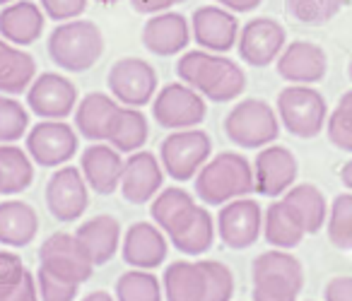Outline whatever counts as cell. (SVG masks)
Returning a JSON list of instances; mask_svg holds the SVG:
<instances>
[{
    "label": "cell",
    "mask_w": 352,
    "mask_h": 301,
    "mask_svg": "<svg viewBox=\"0 0 352 301\" xmlns=\"http://www.w3.org/2000/svg\"><path fill=\"white\" fill-rule=\"evenodd\" d=\"M164 183V169L162 161L152 152L138 150L123 159L121 171V190L123 200L131 205H145L162 190Z\"/></svg>",
    "instance_id": "16"
},
{
    "label": "cell",
    "mask_w": 352,
    "mask_h": 301,
    "mask_svg": "<svg viewBox=\"0 0 352 301\" xmlns=\"http://www.w3.org/2000/svg\"><path fill=\"white\" fill-rule=\"evenodd\" d=\"M147 137H150V126H147L145 113L135 107L121 104L111 121V128H109V145L116 147L121 155H131V152L142 150Z\"/></svg>",
    "instance_id": "31"
},
{
    "label": "cell",
    "mask_w": 352,
    "mask_h": 301,
    "mask_svg": "<svg viewBox=\"0 0 352 301\" xmlns=\"http://www.w3.org/2000/svg\"><path fill=\"white\" fill-rule=\"evenodd\" d=\"M80 301H116V296H111L109 291H92V294L82 296Z\"/></svg>",
    "instance_id": "49"
},
{
    "label": "cell",
    "mask_w": 352,
    "mask_h": 301,
    "mask_svg": "<svg viewBox=\"0 0 352 301\" xmlns=\"http://www.w3.org/2000/svg\"><path fill=\"white\" fill-rule=\"evenodd\" d=\"M99 3H104V5H113V3H118V0H99Z\"/></svg>",
    "instance_id": "50"
},
{
    "label": "cell",
    "mask_w": 352,
    "mask_h": 301,
    "mask_svg": "<svg viewBox=\"0 0 352 301\" xmlns=\"http://www.w3.org/2000/svg\"><path fill=\"white\" fill-rule=\"evenodd\" d=\"M340 183L345 186L347 190H352V159L347 164H342L340 169Z\"/></svg>",
    "instance_id": "48"
},
{
    "label": "cell",
    "mask_w": 352,
    "mask_h": 301,
    "mask_svg": "<svg viewBox=\"0 0 352 301\" xmlns=\"http://www.w3.org/2000/svg\"><path fill=\"white\" fill-rule=\"evenodd\" d=\"M347 75H350V80H352V60H350V65H347Z\"/></svg>",
    "instance_id": "51"
},
{
    "label": "cell",
    "mask_w": 352,
    "mask_h": 301,
    "mask_svg": "<svg viewBox=\"0 0 352 301\" xmlns=\"http://www.w3.org/2000/svg\"><path fill=\"white\" fill-rule=\"evenodd\" d=\"M104 54V34L92 20L60 22L49 36V56L65 73H87Z\"/></svg>",
    "instance_id": "3"
},
{
    "label": "cell",
    "mask_w": 352,
    "mask_h": 301,
    "mask_svg": "<svg viewBox=\"0 0 352 301\" xmlns=\"http://www.w3.org/2000/svg\"><path fill=\"white\" fill-rule=\"evenodd\" d=\"M328 241L340 251H352V190L336 195L326 219Z\"/></svg>",
    "instance_id": "37"
},
{
    "label": "cell",
    "mask_w": 352,
    "mask_h": 301,
    "mask_svg": "<svg viewBox=\"0 0 352 301\" xmlns=\"http://www.w3.org/2000/svg\"><path fill=\"white\" fill-rule=\"evenodd\" d=\"M176 75L182 82L217 104L234 102L246 89V73L232 58L212 51H188L176 60Z\"/></svg>",
    "instance_id": "1"
},
{
    "label": "cell",
    "mask_w": 352,
    "mask_h": 301,
    "mask_svg": "<svg viewBox=\"0 0 352 301\" xmlns=\"http://www.w3.org/2000/svg\"><path fill=\"white\" fill-rule=\"evenodd\" d=\"M44 25V10L32 0H12L0 10V36L15 46H30L39 41Z\"/></svg>",
    "instance_id": "23"
},
{
    "label": "cell",
    "mask_w": 352,
    "mask_h": 301,
    "mask_svg": "<svg viewBox=\"0 0 352 301\" xmlns=\"http://www.w3.org/2000/svg\"><path fill=\"white\" fill-rule=\"evenodd\" d=\"M212 140L201 128H184V131H171L160 145V161L166 176L176 183H186L196 179L201 166L210 159Z\"/></svg>",
    "instance_id": "6"
},
{
    "label": "cell",
    "mask_w": 352,
    "mask_h": 301,
    "mask_svg": "<svg viewBox=\"0 0 352 301\" xmlns=\"http://www.w3.org/2000/svg\"><path fill=\"white\" fill-rule=\"evenodd\" d=\"M27 155L32 161L46 169L63 166L78 155V131L65 121L44 118L34 128L27 131Z\"/></svg>",
    "instance_id": "9"
},
{
    "label": "cell",
    "mask_w": 352,
    "mask_h": 301,
    "mask_svg": "<svg viewBox=\"0 0 352 301\" xmlns=\"http://www.w3.org/2000/svg\"><path fill=\"white\" fill-rule=\"evenodd\" d=\"M287 46V32L273 17H254L239 30V58L251 68H268Z\"/></svg>",
    "instance_id": "13"
},
{
    "label": "cell",
    "mask_w": 352,
    "mask_h": 301,
    "mask_svg": "<svg viewBox=\"0 0 352 301\" xmlns=\"http://www.w3.org/2000/svg\"><path fill=\"white\" fill-rule=\"evenodd\" d=\"M263 275L285 277V280L304 287L302 263H299L289 251H283V248H270V251L261 253V256L254 260V265H251V277H263Z\"/></svg>",
    "instance_id": "36"
},
{
    "label": "cell",
    "mask_w": 352,
    "mask_h": 301,
    "mask_svg": "<svg viewBox=\"0 0 352 301\" xmlns=\"http://www.w3.org/2000/svg\"><path fill=\"white\" fill-rule=\"evenodd\" d=\"M193 208H196V198L188 190L179 188V186H171V188H162L150 200V217L166 234L182 222Z\"/></svg>",
    "instance_id": "34"
},
{
    "label": "cell",
    "mask_w": 352,
    "mask_h": 301,
    "mask_svg": "<svg viewBox=\"0 0 352 301\" xmlns=\"http://www.w3.org/2000/svg\"><path fill=\"white\" fill-rule=\"evenodd\" d=\"M157 70L142 58H121L111 65L107 85L111 97L123 107H147L157 94Z\"/></svg>",
    "instance_id": "10"
},
{
    "label": "cell",
    "mask_w": 352,
    "mask_h": 301,
    "mask_svg": "<svg viewBox=\"0 0 352 301\" xmlns=\"http://www.w3.org/2000/svg\"><path fill=\"white\" fill-rule=\"evenodd\" d=\"M36 289H39V301H75L80 285L56 277L46 272L44 267H39L36 270Z\"/></svg>",
    "instance_id": "43"
},
{
    "label": "cell",
    "mask_w": 352,
    "mask_h": 301,
    "mask_svg": "<svg viewBox=\"0 0 352 301\" xmlns=\"http://www.w3.org/2000/svg\"><path fill=\"white\" fill-rule=\"evenodd\" d=\"M280 126L294 137L311 140L326 128L328 121V104L318 89L311 85H289L278 94L275 102Z\"/></svg>",
    "instance_id": "4"
},
{
    "label": "cell",
    "mask_w": 352,
    "mask_h": 301,
    "mask_svg": "<svg viewBox=\"0 0 352 301\" xmlns=\"http://www.w3.org/2000/svg\"><path fill=\"white\" fill-rule=\"evenodd\" d=\"M188 44H191V22L182 12H155L142 27V46L162 58L182 54Z\"/></svg>",
    "instance_id": "20"
},
{
    "label": "cell",
    "mask_w": 352,
    "mask_h": 301,
    "mask_svg": "<svg viewBox=\"0 0 352 301\" xmlns=\"http://www.w3.org/2000/svg\"><path fill=\"white\" fill-rule=\"evenodd\" d=\"M116 301H164L162 282L150 270L131 267L116 282Z\"/></svg>",
    "instance_id": "35"
},
{
    "label": "cell",
    "mask_w": 352,
    "mask_h": 301,
    "mask_svg": "<svg viewBox=\"0 0 352 301\" xmlns=\"http://www.w3.org/2000/svg\"><path fill=\"white\" fill-rule=\"evenodd\" d=\"M302 287L285 277H254V301H297Z\"/></svg>",
    "instance_id": "42"
},
{
    "label": "cell",
    "mask_w": 352,
    "mask_h": 301,
    "mask_svg": "<svg viewBox=\"0 0 352 301\" xmlns=\"http://www.w3.org/2000/svg\"><path fill=\"white\" fill-rule=\"evenodd\" d=\"M30 131V111L10 94L0 97V145H10L27 135Z\"/></svg>",
    "instance_id": "39"
},
{
    "label": "cell",
    "mask_w": 352,
    "mask_h": 301,
    "mask_svg": "<svg viewBox=\"0 0 352 301\" xmlns=\"http://www.w3.org/2000/svg\"><path fill=\"white\" fill-rule=\"evenodd\" d=\"M217 238L232 251H246L263 234V210L254 198H234L220 205L215 219Z\"/></svg>",
    "instance_id": "8"
},
{
    "label": "cell",
    "mask_w": 352,
    "mask_h": 301,
    "mask_svg": "<svg viewBox=\"0 0 352 301\" xmlns=\"http://www.w3.org/2000/svg\"><path fill=\"white\" fill-rule=\"evenodd\" d=\"M350 0H285L287 15L307 27H321L331 22Z\"/></svg>",
    "instance_id": "38"
},
{
    "label": "cell",
    "mask_w": 352,
    "mask_h": 301,
    "mask_svg": "<svg viewBox=\"0 0 352 301\" xmlns=\"http://www.w3.org/2000/svg\"><path fill=\"white\" fill-rule=\"evenodd\" d=\"M0 301H39L36 277L12 251H0Z\"/></svg>",
    "instance_id": "30"
},
{
    "label": "cell",
    "mask_w": 352,
    "mask_h": 301,
    "mask_svg": "<svg viewBox=\"0 0 352 301\" xmlns=\"http://www.w3.org/2000/svg\"><path fill=\"white\" fill-rule=\"evenodd\" d=\"M225 133L244 150H261L273 145L280 135L278 111L263 99H241L225 118Z\"/></svg>",
    "instance_id": "5"
},
{
    "label": "cell",
    "mask_w": 352,
    "mask_h": 301,
    "mask_svg": "<svg viewBox=\"0 0 352 301\" xmlns=\"http://www.w3.org/2000/svg\"><path fill=\"white\" fill-rule=\"evenodd\" d=\"M118 107L121 104L111 94H104V92L85 94L73 111L78 135L89 142H107L109 128H111V121L116 116Z\"/></svg>",
    "instance_id": "24"
},
{
    "label": "cell",
    "mask_w": 352,
    "mask_h": 301,
    "mask_svg": "<svg viewBox=\"0 0 352 301\" xmlns=\"http://www.w3.org/2000/svg\"><path fill=\"white\" fill-rule=\"evenodd\" d=\"M191 36L196 44L212 54H227L239 39V22L234 12L222 5H203L191 17Z\"/></svg>",
    "instance_id": "17"
},
{
    "label": "cell",
    "mask_w": 352,
    "mask_h": 301,
    "mask_svg": "<svg viewBox=\"0 0 352 301\" xmlns=\"http://www.w3.org/2000/svg\"><path fill=\"white\" fill-rule=\"evenodd\" d=\"M39 234V214L25 200L0 203V243L10 248H27Z\"/></svg>",
    "instance_id": "28"
},
{
    "label": "cell",
    "mask_w": 352,
    "mask_h": 301,
    "mask_svg": "<svg viewBox=\"0 0 352 301\" xmlns=\"http://www.w3.org/2000/svg\"><path fill=\"white\" fill-rule=\"evenodd\" d=\"M39 5L49 20L68 22L78 20L87 10V0H39Z\"/></svg>",
    "instance_id": "44"
},
{
    "label": "cell",
    "mask_w": 352,
    "mask_h": 301,
    "mask_svg": "<svg viewBox=\"0 0 352 301\" xmlns=\"http://www.w3.org/2000/svg\"><path fill=\"white\" fill-rule=\"evenodd\" d=\"M326 133L333 147L352 152V89L338 99L336 109L328 113Z\"/></svg>",
    "instance_id": "40"
},
{
    "label": "cell",
    "mask_w": 352,
    "mask_h": 301,
    "mask_svg": "<svg viewBox=\"0 0 352 301\" xmlns=\"http://www.w3.org/2000/svg\"><path fill=\"white\" fill-rule=\"evenodd\" d=\"M34 181V161L15 142L0 145V195L25 193Z\"/></svg>",
    "instance_id": "32"
},
{
    "label": "cell",
    "mask_w": 352,
    "mask_h": 301,
    "mask_svg": "<svg viewBox=\"0 0 352 301\" xmlns=\"http://www.w3.org/2000/svg\"><path fill=\"white\" fill-rule=\"evenodd\" d=\"M206 97L186 82H171L162 87L152 99V118L166 131L198 128L206 121Z\"/></svg>",
    "instance_id": "7"
},
{
    "label": "cell",
    "mask_w": 352,
    "mask_h": 301,
    "mask_svg": "<svg viewBox=\"0 0 352 301\" xmlns=\"http://www.w3.org/2000/svg\"><path fill=\"white\" fill-rule=\"evenodd\" d=\"M162 291L166 301H206L208 275L203 263L176 260L166 265L162 277Z\"/></svg>",
    "instance_id": "26"
},
{
    "label": "cell",
    "mask_w": 352,
    "mask_h": 301,
    "mask_svg": "<svg viewBox=\"0 0 352 301\" xmlns=\"http://www.w3.org/2000/svg\"><path fill=\"white\" fill-rule=\"evenodd\" d=\"M27 107L39 118L63 121L78 107V87L60 73H41L27 89Z\"/></svg>",
    "instance_id": "14"
},
{
    "label": "cell",
    "mask_w": 352,
    "mask_h": 301,
    "mask_svg": "<svg viewBox=\"0 0 352 301\" xmlns=\"http://www.w3.org/2000/svg\"><path fill=\"white\" fill-rule=\"evenodd\" d=\"M179 3H186V0H131V8L140 15H155V12L171 10Z\"/></svg>",
    "instance_id": "46"
},
{
    "label": "cell",
    "mask_w": 352,
    "mask_h": 301,
    "mask_svg": "<svg viewBox=\"0 0 352 301\" xmlns=\"http://www.w3.org/2000/svg\"><path fill=\"white\" fill-rule=\"evenodd\" d=\"M297 157L283 145H265L254 159V190L263 198H280L294 186Z\"/></svg>",
    "instance_id": "15"
},
{
    "label": "cell",
    "mask_w": 352,
    "mask_h": 301,
    "mask_svg": "<svg viewBox=\"0 0 352 301\" xmlns=\"http://www.w3.org/2000/svg\"><path fill=\"white\" fill-rule=\"evenodd\" d=\"M39 267L56 277H63L75 285H82L92 277L94 263L89 260L87 251L78 241L75 234L56 232L41 243L39 248Z\"/></svg>",
    "instance_id": "11"
},
{
    "label": "cell",
    "mask_w": 352,
    "mask_h": 301,
    "mask_svg": "<svg viewBox=\"0 0 352 301\" xmlns=\"http://www.w3.org/2000/svg\"><path fill=\"white\" fill-rule=\"evenodd\" d=\"M208 275L206 301H232L234 296V272L220 260H201Z\"/></svg>",
    "instance_id": "41"
},
{
    "label": "cell",
    "mask_w": 352,
    "mask_h": 301,
    "mask_svg": "<svg viewBox=\"0 0 352 301\" xmlns=\"http://www.w3.org/2000/svg\"><path fill=\"white\" fill-rule=\"evenodd\" d=\"M275 68L289 85H316L328 73V56L314 41H292L278 56Z\"/></svg>",
    "instance_id": "19"
},
{
    "label": "cell",
    "mask_w": 352,
    "mask_h": 301,
    "mask_svg": "<svg viewBox=\"0 0 352 301\" xmlns=\"http://www.w3.org/2000/svg\"><path fill=\"white\" fill-rule=\"evenodd\" d=\"M36 78V60L22 46L0 39V92L22 94L30 89L32 80Z\"/></svg>",
    "instance_id": "29"
},
{
    "label": "cell",
    "mask_w": 352,
    "mask_h": 301,
    "mask_svg": "<svg viewBox=\"0 0 352 301\" xmlns=\"http://www.w3.org/2000/svg\"><path fill=\"white\" fill-rule=\"evenodd\" d=\"M326 301H352V277H333L323 287Z\"/></svg>",
    "instance_id": "45"
},
{
    "label": "cell",
    "mask_w": 352,
    "mask_h": 301,
    "mask_svg": "<svg viewBox=\"0 0 352 301\" xmlns=\"http://www.w3.org/2000/svg\"><path fill=\"white\" fill-rule=\"evenodd\" d=\"M80 171L97 195H113L121 186L123 157L109 142H92L80 155Z\"/></svg>",
    "instance_id": "21"
},
{
    "label": "cell",
    "mask_w": 352,
    "mask_h": 301,
    "mask_svg": "<svg viewBox=\"0 0 352 301\" xmlns=\"http://www.w3.org/2000/svg\"><path fill=\"white\" fill-rule=\"evenodd\" d=\"M8 3H12V0H0V5H8Z\"/></svg>",
    "instance_id": "52"
},
{
    "label": "cell",
    "mask_w": 352,
    "mask_h": 301,
    "mask_svg": "<svg viewBox=\"0 0 352 301\" xmlns=\"http://www.w3.org/2000/svg\"><path fill=\"white\" fill-rule=\"evenodd\" d=\"M302 217L307 234H318L326 227L328 219V200L314 183H297L283 195Z\"/></svg>",
    "instance_id": "33"
},
{
    "label": "cell",
    "mask_w": 352,
    "mask_h": 301,
    "mask_svg": "<svg viewBox=\"0 0 352 301\" xmlns=\"http://www.w3.org/2000/svg\"><path fill=\"white\" fill-rule=\"evenodd\" d=\"M46 208L58 222H78L89 208V186L78 166L63 164L46 183Z\"/></svg>",
    "instance_id": "12"
},
{
    "label": "cell",
    "mask_w": 352,
    "mask_h": 301,
    "mask_svg": "<svg viewBox=\"0 0 352 301\" xmlns=\"http://www.w3.org/2000/svg\"><path fill=\"white\" fill-rule=\"evenodd\" d=\"M215 217L210 214V210L206 205H198L176 224L171 232H166L169 243L184 256L198 258L203 253H208L215 243Z\"/></svg>",
    "instance_id": "22"
},
{
    "label": "cell",
    "mask_w": 352,
    "mask_h": 301,
    "mask_svg": "<svg viewBox=\"0 0 352 301\" xmlns=\"http://www.w3.org/2000/svg\"><path fill=\"white\" fill-rule=\"evenodd\" d=\"M169 238L157 224L135 222L121 238V258L135 270H155L166 260Z\"/></svg>",
    "instance_id": "18"
},
{
    "label": "cell",
    "mask_w": 352,
    "mask_h": 301,
    "mask_svg": "<svg viewBox=\"0 0 352 301\" xmlns=\"http://www.w3.org/2000/svg\"><path fill=\"white\" fill-rule=\"evenodd\" d=\"M254 193V164L239 152L210 157L196 174V195L206 205H225Z\"/></svg>",
    "instance_id": "2"
},
{
    "label": "cell",
    "mask_w": 352,
    "mask_h": 301,
    "mask_svg": "<svg viewBox=\"0 0 352 301\" xmlns=\"http://www.w3.org/2000/svg\"><path fill=\"white\" fill-rule=\"evenodd\" d=\"M75 236L87 251L94 267H102L109 260H113V256L118 253V243L123 238L121 222L116 217H111V214H97V217L80 224Z\"/></svg>",
    "instance_id": "25"
},
{
    "label": "cell",
    "mask_w": 352,
    "mask_h": 301,
    "mask_svg": "<svg viewBox=\"0 0 352 301\" xmlns=\"http://www.w3.org/2000/svg\"><path fill=\"white\" fill-rule=\"evenodd\" d=\"M263 236L270 246L283 248V251L297 248L307 236L302 217L285 198L270 203L268 210L263 212Z\"/></svg>",
    "instance_id": "27"
},
{
    "label": "cell",
    "mask_w": 352,
    "mask_h": 301,
    "mask_svg": "<svg viewBox=\"0 0 352 301\" xmlns=\"http://www.w3.org/2000/svg\"><path fill=\"white\" fill-rule=\"evenodd\" d=\"M212 3H217V5L227 8L232 12H251L261 5V0H212Z\"/></svg>",
    "instance_id": "47"
}]
</instances>
